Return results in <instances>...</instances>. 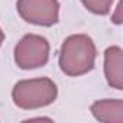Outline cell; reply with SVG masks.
<instances>
[{
    "label": "cell",
    "mask_w": 123,
    "mask_h": 123,
    "mask_svg": "<svg viewBox=\"0 0 123 123\" xmlns=\"http://www.w3.org/2000/svg\"><path fill=\"white\" fill-rule=\"evenodd\" d=\"M97 49L93 39L86 33H75L65 38L61 45L58 64L68 77H80L94 68Z\"/></svg>",
    "instance_id": "1"
},
{
    "label": "cell",
    "mask_w": 123,
    "mask_h": 123,
    "mask_svg": "<svg viewBox=\"0 0 123 123\" xmlns=\"http://www.w3.org/2000/svg\"><path fill=\"white\" fill-rule=\"evenodd\" d=\"M58 97L56 84L46 77L20 80L12 90L13 103L23 110H35L52 104Z\"/></svg>",
    "instance_id": "2"
},
{
    "label": "cell",
    "mask_w": 123,
    "mask_h": 123,
    "mask_svg": "<svg viewBox=\"0 0 123 123\" xmlns=\"http://www.w3.org/2000/svg\"><path fill=\"white\" fill-rule=\"evenodd\" d=\"M49 42L46 38L28 33L15 46V62L22 70H35L46 65L49 59Z\"/></svg>",
    "instance_id": "3"
},
{
    "label": "cell",
    "mask_w": 123,
    "mask_h": 123,
    "mask_svg": "<svg viewBox=\"0 0 123 123\" xmlns=\"http://www.w3.org/2000/svg\"><path fill=\"white\" fill-rule=\"evenodd\" d=\"M16 7L19 16L32 25L52 26L59 19L58 0H18Z\"/></svg>",
    "instance_id": "4"
},
{
    "label": "cell",
    "mask_w": 123,
    "mask_h": 123,
    "mask_svg": "<svg viewBox=\"0 0 123 123\" xmlns=\"http://www.w3.org/2000/svg\"><path fill=\"white\" fill-rule=\"evenodd\" d=\"M104 75L110 87L123 90V51L117 45L104 51Z\"/></svg>",
    "instance_id": "5"
},
{
    "label": "cell",
    "mask_w": 123,
    "mask_h": 123,
    "mask_svg": "<svg viewBox=\"0 0 123 123\" xmlns=\"http://www.w3.org/2000/svg\"><path fill=\"white\" fill-rule=\"evenodd\" d=\"M93 116L104 123H123V100L104 98L97 100L90 107Z\"/></svg>",
    "instance_id": "6"
},
{
    "label": "cell",
    "mask_w": 123,
    "mask_h": 123,
    "mask_svg": "<svg viewBox=\"0 0 123 123\" xmlns=\"http://www.w3.org/2000/svg\"><path fill=\"white\" fill-rule=\"evenodd\" d=\"M113 2L114 0H81V3L88 12L94 15H100V16H104L110 12Z\"/></svg>",
    "instance_id": "7"
},
{
    "label": "cell",
    "mask_w": 123,
    "mask_h": 123,
    "mask_svg": "<svg viewBox=\"0 0 123 123\" xmlns=\"http://www.w3.org/2000/svg\"><path fill=\"white\" fill-rule=\"evenodd\" d=\"M3 41H5V33H3V31H2V28H0V46H2V43H3Z\"/></svg>",
    "instance_id": "8"
}]
</instances>
